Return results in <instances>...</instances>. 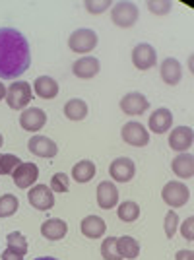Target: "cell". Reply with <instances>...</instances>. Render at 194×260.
<instances>
[{
  "label": "cell",
  "instance_id": "7a4b0ae2",
  "mask_svg": "<svg viewBox=\"0 0 194 260\" xmlns=\"http://www.w3.org/2000/svg\"><path fill=\"white\" fill-rule=\"evenodd\" d=\"M31 101V86L27 82H14L10 87H6V103L14 111L25 109Z\"/></svg>",
  "mask_w": 194,
  "mask_h": 260
},
{
  "label": "cell",
  "instance_id": "e575fe53",
  "mask_svg": "<svg viewBox=\"0 0 194 260\" xmlns=\"http://www.w3.org/2000/svg\"><path fill=\"white\" fill-rule=\"evenodd\" d=\"M192 225H194V217H186V221H184L183 228H181V233H183V237L186 239V241H192L194 239Z\"/></svg>",
  "mask_w": 194,
  "mask_h": 260
},
{
  "label": "cell",
  "instance_id": "484cf974",
  "mask_svg": "<svg viewBox=\"0 0 194 260\" xmlns=\"http://www.w3.org/2000/svg\"><path fill=\"white\" fill-rule=\"evenodd\" d=\"M117 214H119L120 221L132 223V221H136L138 216H140V206H138L136 202H132V200H126V202H122V204L119 206Z\"/></svg>",
  "mask_w": 194,
  "mask_h": 260
},
{
  "label": "cell",
  "instance_id": "603a6c76",
  "mask_svg": "<svg viewBox=\"0 0 194 260\" xmlns=\"http://www.w3.org/2000/svg\"><path fill=\"white\" fill-rule=\"evenodd\" d=\"M117 250H119L120 258H138L140 243L130 235H122V237H117Z\"/></svg>",
  "mask_w": 194,
  "mask_h": 260
},
{
  "label": "cell",
  "instance_id": "f35d334b",
  "mask_svg": "<svg viewBox=\"0 0 194 260\" xmlns=\"http://www.w3.org/2000/svg\"><path fill=\"white\" fill-rule=\"evenodd\" d=\"M35 260H56V258H53V256H41V258H35Z\"/></svg>",
  "mask_w": 194,
  "mask_h": 260
},
{
  "label": "cell",
  "instance_id": "e0dca14e",
  "mask_svg": "<svg viewBox=\"0 0 194 260\" xmlns=\"http://www.w3.org/2000/svg\"><path fill=\"white\" fill-rule=\"evenodd\" d=\"M171 124H173V115L171 111L165 107L155 109L150 115V120H148V126L155 134H165L167 130L171 128Z\"/></svg>",
  "mask_w": 194,
  "mask_h": 260
},
{
  "label": "cell",
  "instance_id": "ab89813d",
  "mask_svg": "<svg viewBox=\"0 0 194 260\" xmlns=\"http://www.w3.org/2000/svg\"><path fill=\"white\" fill-rule=\"evenodd\" d=\"M2 144H4V136L0 134V148H2Z\"/></svg>",
  "mask_w": 194,
  "mask_h": 260
},
{
  "label": "cell",
  "instance_id": "ac0fdd59",
  "mask_svg": "<svg viewBox=\"0 0 194 260\" xmlns=\"http://www.w3.org/2000/svg\"><path fill=\"white\" fill-rule=\"evenodd\" d=\"M159 74H161V80L167 84V86H177L183 78V68H181V62L177 58H165L159 66Z\"/></svg>",
  "mask_w": 194,
  "mask_h": 260
},
{
  "label": "cell",
  "instance_id": "ba28073f",
  "mask_svg": "<svg viewBox=\"0 0 194 260\" xmlns=\"http://www.w3.org/2000/svg\"><path fill=\"white\" fill-rule=\"evenodd\" d=\"M120 109H122L124 115L136 117V115H144L150 109V101L140 91H130L120 99Z\"/></svg>",
  "mask_w": 194,
  "mask_h": 260
},
{
  "label": "cell",
  "instance_id": "4316f807",
  "mask_svg": "<svg viewBox=\"0 0 194 260\" xmlns=\"http://www.w3.org/2000/svg\"><path fill=\"white\" fill-rule=\"evenodd\" d=\"M20 206L18 196L14 194H4L0 196V217H10L16 214V210Z\"/></svg>",
  "mask_w": 194,
  "mask_h": 260
},
{
  "label": "cell",
  "instance_id": "5bb4252c",
  "mask_svg": "<svg viewBox=\"0 0 194 260\" xmlns=\"http://www.w3.org/2000/svg\"><path fill=\"white\" fill-rule=\"evenodd\" d=\"M27 148H29V152L33 155H37V157H54L56 153H58V146L54 144L51 138H47V136H33L31 140L27 142Z\"/></svg>",
  "mask_w": 194,
  "mask_h": 260
},
{
  "label": "cell",
  "instance_id": "836d02e7",
  "mask_svg": "<svg viewBox=\"0 0 194 260\" xmlns=\"http://www.w3.org/2000/svg\"><path fill=\"white\" fill-rule=\"evenodd\" d=\"M84 6H86V10L89 14H101V12H105L111 6V2L109 0H101V2H97V0H87L84 2Z\"/></svg>",
  "mask_w": 194,
  "mask_h": 260
},
{
  "label": "cell",
  "instance_id": "d6986e66",
  "mask_svg": "<svg viewBox=\"0 0 194 260\" xmlns=\"http://www.w3.org/2000/svg\"><path fill=\"white\" fill-rule=\"evenodd\" d=\"M66 233H68V223L60 217H51L41 225V235L47 241H60L66 237Z\"/></svg>",
  "mask_w": 194,
  "mask_h": 260
},
{
  "label": "cell",
  "instance_id": "74e56055",
  "mask_svg": "<svg viewBox=\"0 0 194 260\" xmlns=\"http://www.w3.org/2000/svg\"><path fill=\"white\" fill-rule=\"evenodd\" d=\"M6 98V87H4V84L0 82V101Z\"/></svg>",
  "mask_w": 194,
  "mask_h": 260
},
{
  "label": "cell",
  "instance_id": "7c38bea8",
  "mask_svg": "<svg viewBox=\"0 0 194 260\" xmlns=\"http://www.w3.org/2000/svg\"><path fill=\"white\" fill-rule=\"evenodd\" d=\"M109 173H111V177L117 183H128V181H132V177L136 175V165H134V161L130 157H117L115 161L111 163Z\"/></svg>",
  "mask_w": 194,
  "mask_h": 260
},
{
  "label": "cell",
  "instance_id": "83f0119b",
  "mask_svg": "<svg viewBox=\"0 0 194 260\" xmlns=\"http://www.w3.org/2000/svg\"><path fill=\"white\" fill-rule=\"evenodd\" d=\"M6 243H8V249L16 250L18 254L25 256V252H27V239L23 237L20 231L8 233V237H6Z\"/></svg>",
  "mask_w": 194,
  "mask_h": 260
},
{
  "label": "cell",
  "instance_id": "8fae6325",
  "mask_svg": "<svg viewBox=\"0 0 194 260\" xmlns=\"http://www.w3.org/2000/svg\"><path fill=\"white\" fill-rule=\"evenodd\" d=\"M47 124V113L39 107L25 109L20 117V126L27 132H39Z\"/></svg>",
  "mask_w": 194,
  "mask_h": 260
},
{
  "label": "cell",
  "instance_id": "f1b7e54d",
  "mask_svg": "<svg viewBox=\"0 0 194 260\" xmlns=\"http://www.w3.org/2000/svg\"><path fill=\"white\" fill-rule=\"evenodd\" d=\"M22 163L18 155L12 153H0V175H12L16 171V167Z\"/></svg>",
  "mask_w": 194,
  "mask_h": 260
},
{
  "label": "cell",
  "instance_id": "d6a6232c",
  "mask_svg": "<svg viewBox=\"0 0 194 260\" xmlns=\"http://www.w3.org/2000/svg\"><path fill=\"white\" fill-rule=\"evenodd\" d=\"M148 8H150L151 14H157V16H165L167 12H171V2L167 0H150L148 2Z\"/></svg>",
  "mask_w": 194,
  "mask_h": 260
},
{
  "label": "cell",
  "instance_id": "277c9868",
  "mask_svg": "<svg viewBox=\"0 0 194 260\" xmlns=\"http://www.w3.org/2000/svg\"><path fill=\"white\" fill-rule=\"evenodd\" d=\"M161 198L167 206L171 208H181L184 206L188 200H190V190L186 188V184L177 183V181H171L163 186L161 190Z\"/></svg>",
  "mask_w": 194,
  "mask_h": 260
},
{
  "label": "cell",
  "instance_id": "52a82bcc",
  "mask_svg": "<svg viewBox=\"0 0 194 260\" xmlns=\"http://www.w3.org/2000/svg\"><path fill=\"white\" fill-rule=\"evenodd\" d=\"M27 200L39 212H47V210H51L54 206V194L47 184H35V186H31L29 192H27Z\"/></svg>",
  "mask_w": 194,
  "mask_h": 260
},
{
  "label": "cell",
  "instance_id": "8992f818",
  "mask_svg": "<svg viewBox=\"0 0 194 260\" xmlns=\"http://www.w3.org/2000/svg\"><path fill=\"white\" fill-rule=\"evenodd\" d=\"M120 136H122V140L126 142L128 146H134V148H144V146L150 144V134H148V130L144 128L140 122H136V120L126 122V124L122 126V130H120Z\"/></svg>",
  "mask_w": 194,
  "mask_h": 260
},
{
  "label": "cell",
  "instance_id": "7402d4cb",
  "mask_svg": "<svg viewBox=\"0 0 194 260\" xmlns=\"http://www.w3.org/2000/svg\"><path fill=\"white\" fill-rule=\"evenodd\" d=\"M173 173L181 179H190L194 175V157L192 153H179L171 163Z\"/></svg>",
  "mask_w": 194,
  "mask_h": 260
},
{
  "label": "cell",
  "instance_id": "4fadbf2b",
  "mask_svg": "<svg viewBox=\"0 0 194 260\" xmlns=\"http://www.w3.org/2000/svg\"><path fill=\"white\" fill-rule=\"evenodd\" d=\"M194 142V132L190 126H177L171 130V136H169V148L173 152H181L184 153L186 150H190Z\"/></svg>",
  "mask_w": 194,
  "mask_h": 260
},
{
  "label": "cell",
  "instance_id": "cb8c5ba5",
  "mask_svg": "<svg viewBox=\"0 0 194 260\" xmlns=\"http://www.w3.org/2000/svg\"><path fill=\"white\" fill-rule=\"evenodd\" d=\"M97 173V167L93 161H89V159H82V161H78L72 167V179H74L76 183H89Z\"/></svg>",
  "mask_w": 194,
  "mask_h": 260
},
{
  "label": "cell",
  "instance_id": "d590c367",
  "mask_svg": "<svg viewBox=\"0 0 194 260\" xmlns=\"http://www.w3.org/2000/svg\"><path fill=\"white\" fill-rule=\"evenodd\" d=\"M2 260H23V256L22 254H18L16 250L6 249L4 252H2Z\"/></svg>",
  "mask_w": 194,
  "mask_h": 260
},
{
  "label": "cell",
  "instance_id": "30bf717a",
  "mask_svg": "<svg viewBox=\"0 0 194 260\" xmlns=\"http://www.w3.org/2000/svg\"><path fill=\"white\" fill-rule=\"evenodd\" d=\"M37 177H39V169L35 163H20L16 167V171L12 173V179L18 188H29L37 183Z\"/></svg>",
  "mask_w": 194,
  "mask_h": 260
},
{
  "label": "cell",
  "instance_id": "d4e9b609",
  "mask_svg": "<svg viewBox=\"0 0 194 260\" xmlns=\"http://www.w3.org/2000/svg\"><path fill=\"white\" fill-rule=\"evenodd\" d=\"M64 115L70 120H84L87 117V103L84 99H70L64 105Z\"/></svg>",
  "mask_w": 194,
  "mask_h": 260
},
{
  "label": "cell",
  "instance_id": "1f68e13d",
  "mask_svg": "<svg viewBox=\"0 0 194 260\" xmlns=\"http://www.w3.org/2000/svg\"><path fill=\"white\" fill-rule=\"evenodd\" d=\"M177 225H179V216L169 210L167 214H165V219H163V229H165V235L171 239L175 235V231H177Z\"/></svg>",
  "mask_w": 194,
  "mask_h": 260
},
{
  "label": "cell",
  "instance_id": "3957f363",
  "mask_svg": "<svg viewBox=\"0 0 194 260\" xmlns=\"http://www.w3.org/2000/svg\"><path fill=\"white\" fill-rule=\"evenodd\" d=\"M111 20L115 25H119L122 29H128L138 22V8L132 2H117L111 10Z\"/></svg>",
  "mask_w": 194,
  "mask_h": 260
},
{
  "label": "cell",
  "instance_id": "4dcf8cb0",
  "mask_svg": "<svg viewBox=\"0 0 194 260\" xmlns=\"http://www.w3.org/2000/svg\"><path fill=\"white\" fill-rule=\"evenodd\" d=\"M53 192H68L70 184H68V175L66 173H54L53 179H51V186H49Z\"/></svg>",
  "mask_w": 194,
  "mask_h": 260
},
{
  "label": "cell",
  "instance_id": "8d00e7d4",
  "mask_svg": "<svg viewBox=\"0 0 194 260\" xmlns=\"http://www.w3.org/2000/svg\"><path fill=\"white\" fill-rule=\"evenodd\" d=\"M175 260H194V252L192 250H179L175 254Z\"/></svg>",
  "mask_w": 194,
  "mask_h": 260
},
{
  "label": "cell",
  "instance_id": "9c48e42d",
  "mask_svg": "<svg viewBox=\"0 0 194 260\" xmlns=\"http://www.w3.org/2000/svg\"><path fill=\"white\" fill-rule=\"evenodd\" d=\"M157 62V53L150 43H140L132 49V64L138 70H150Z\"/></svg>",
  "mask_w": 194,
  "mask_h": 260
},
{
  "label": "cell",
  "instance_id": "2e32d148",
  "mask_svg": "<svg viewBox=\"0 0 194 260\" xmlns=\"http://www.w3.org/2000/svg\"><path fill=\"white\" fill-rule=\"evenodd\" d=\"M99 68H101V64L95 56H84V58H78L72 64V72L80 80H91L99 74Z\"/></svg>",
  "mask_w": 194,
  "mask_h": 260
},
{
  "label": "cell",
  "instance_id": "6da1fadb",
  "mask_svg": "<svg viewBox=\"0 0 194 260\" xmlns=\"http://www.w3.org/2000/svg\"><path fill=\"white\" fill-rule=\"evenodd\" d=\"M31 66L29 43L14 27H0V78L16 80Z\"/></svg>",
  "mask_w": 194,
  "mask_h": 260
},
{
  "label": "cell",
  "instance_id": "f546056e",
  "mask_svg": "<svg viewBox=\"0 0 194 260\" xmlns=\"http://www.w3.org/2000/svg\"><path fill=\"white\" fill-rule=\"evenodd\" d=\"M101 256L105 260H122L117 250V237H107L101 243Z\"/></svg>",
  "mask_w": 194,
  "mask_h": 260
},
{
  "label": "cell",
  "instance_id": "44dd1931",
  "mask_svg": "<svg viewBox=\"0 0 194 260\" xmlns=\"http://www.w3.org/2000/svg\"><path fill=\"white\" fill-rule=\"evenodd\" d=\"M35 95L41 99H54L58 95V82L51 76H39L33 82Z\"/></svg>",
  "mask_w": 194,
  "mask_h": 260
},
{
  "label": "cell",
  "instance_id": "9a60e30c",
  "mask_svg": "<svg viewBox=\"0 0 194 260\" xmlns=\"http://www.w3.org/2000/svg\"><path fill=\"white\" fill-rule=\"evenodd\" d=\"M97 204L101 210H111L119 204V190L115 183H109V181H103L97 186Z\"/></svg>",
  "mask_w": 194,
  "mask_h": 260
},
{
  "label": "cell",
  "instance_id": "5b68a950",
  "mask_svg": "<svg viewBox=\"0 0 194 260\" xmlns=\"http://www.w3.org/2000/svg\"><path fill=\"white\" fill-rule=\"evenodd\" d=\"M68 47L74 53H80V54L89 53V51H93L97 47V33L93 29H87V27L76 29L70 35V39H68Z\"/></svg>",
  "mask_w": 194,
  "mask_h": 260
},
{
  "label": "cell",
  "instance_id": "ffe728a7",
  "mask_svg": "<svg viewBox=\"0 0 194 260\" xmlns=\"http://www.w3.org/2000/svg\"><path fill=\"white\" fill-rule=\"evenodd\" d=\"M105 221L101 219L99 216H87L82 219V223H80V231H82V235L87 239H99L105 235Z\"/></svg>",
  "mask_w": 194,
  "mask_h": 260
}]
</instances>
